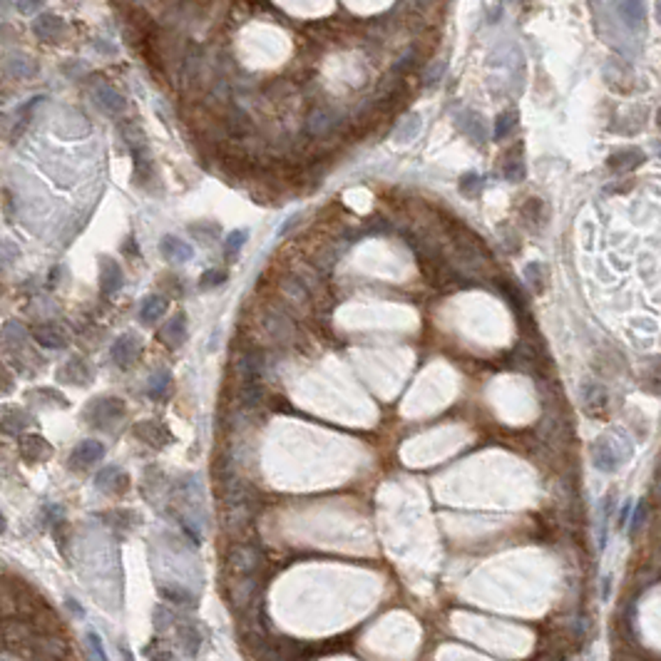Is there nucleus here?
<instances>
[{
	"label": "nucleus",
	"mask_w": 661,
	"mask_h": 661,
	"mask_svg": "<svg viewBox=\"0 0 661 661\" xmlns=\"http://www.w3.org/2000/svg\"><path fill=\"white\" fill-rule=\"evenodd\" d=\"M276 294H279L281 308H286L289 314L298 311V314H306L314 306V294L308 291V286L301 281V276L296 271H289L286 276H281L276 281Z\"/></svg>",
	"instance_id": "obj_1"
},
{
	"label": "nucleus",
	"mask_w": 661,
	"mask_h": 661,
	"mask_svg": "<svg viewBox=\"0 0 661 661\" xmlns=\"http://www.w3.org/2000/svg\"><path fill=\"white\" fill-rule=\"evenodd\" d=\"M264 565V554L257 545L241 540L231 545L227 552V570L229 575H257Z\"/></svg>",
	"instance_id": "obj_2"
},
{
	"label": "nucleus",
	"mask_w": 661,
	"mask_h": 661,
	"mask_svg": "<svg viewBox=\"0 0 661 661\" xmlns=\"http://www.w3.org/2000/svg\"><path fill=\"white\" fill-rule=\"evenodd\" d=\"M261 330L271 343H289L294 338V321L291 314L281 306H264Z\"/></svg>",
	"instance_id": "obj_3"
},
{
	"label": "nucleus",
	"mask_w": 661,
	"mask_h": 661,
	"mask_svg": "<svg viewBox=\"0 0 661 661\" xmlns=\"http://www.w3.org/2000/svg\"><path fill=\"white\" fill-rule=\"evenodd\" d=\"M0 73L6 75V77H13V80H33V77L40 75V65L28 52L10 50L0 60Z\"/></svg>",
	"instance_id": "obj_4"
},
{
	"label": "nucleus",
	"mask_w": 661,
	"mask_h": 661,
	"mask_svg": "<svg viewBox=\"0 0 661 661\" xmlns=\"http://www.w3.org/2000/svg\"><path fill=\"white\" fill-rule=\"evenodd\" d=\"M125 413V403L120 398H97L85 411V418L95 427H109L114 420H120Z\"/></svg>",
	"instance_id": "obj_5"
},
{
	"label": "nucleus",
	"mask_w": 661,
	"mask_h": 661,
	"mask_svg": "<svg viewBox=\"0 0 661 661\" xmlns=\"http://www.w3.org/2000/svg\"><path fill=\"white\" fill-rule=\"evenodd\" d=\"M30 28H33V35L38 38V40L57 43L65 35L68 25H65L63 17L55 15V13H40V15L33 17V25H30Z\"/></svg>",
	"instance_id": "obj_6"
},
{
	"label": "nucleus",
	"mask_w": 661,
	"mask_h": 661,
	"mask_svg": "<svg viewBox=\"0 0 661 661\" xmlns=\"http://www.w3.org/2000/svg\"><path fill=\"white\" fill-rule=\"evenodd\" d=\"M92 95H95L97 105H100L107 114H122L127 109V100L114 90L112 85H107V82H95Z\"/></svg>",
	"instance_id": "obj_7"
},
{
	"label": "nucleus",
	"mask_w": 661,
	"mask_h": 661,
	"mask_svg": "<svg viewBox=\"0 0 661 661\" xmlns=\"http://www.w3.org/2000/svg\"><path fill=\"white\" fill-rule=\"evenodd\" d=\"M105 455V445L97 440H82L73 453H70V465L73 468H90L95 462H100Z\"/></svg>",
	"instance_id": "obj_8"
},
{
	"label": "nucleus",
	"mask_w": 661,
	"mask_h": 661,
	"mask_svg": "<svg viewBox=\"0 0 661 661\" xmlns=\"http://www.w3.org/2000/svg\"><path fill=\"white\" fill-rule=\"evenodd\" d=\"M139 356V341L132 333H125V336H120L117 341H114L112 346V360L120 368H130L135 360H137Z\"/></svg>",
	"instance_id": "obj_9"
},
{
	"label": "nucleus",
	"mask_w": 661,
	"mask_h": 661,
	"mask_svg": "<svg viewBox=\"0 0 661 661\" xmlns=\"http://www.w3.org/2000/svg\"><path fill=\"white\" fill-rule=\"evenodd\" d=\"M135 435H137L139 440H144V443H149L152 448H165L167 443H172V433L167 430L162 423L157 420H144V423H137V427H135Z\"/></svg>",
	"instance_id": "obj_10"
},
{
	"label": "nucleus",
	"mask_w": 661,
	"mask_h": 661,
	"mask_svg": "<svg viewBox=\"0 0 661 661\" xmlns=\"http://www.w3.org/2000/svg\"><path fill=\"white\" fill-rule=\"evenodd\" d=\"M100 264H102V266H100V286H102V294L105 296H114V294L122 289V281H125L122 268L117 266L114 259H107V257H102Z\"/></svg>",
	"instance_id": "obj_11"
},
{
	"label": "nucleus",
	"mask_w": 661,
	"mask_h": 661,
	"mask_svg": "<svg viewBox=\"0 0 661 661\" xmlns=\"http://www.w3.org/2000/svg\"><path fill=\"white\" fill-rule=\"evenodd\" d=\"M646 162V154L641 152V149L637 147H627V149H619V152H614L607 160V165H609V169L614 172H632L637 169V167H641Z\"/></svg>",
	"instance_id": "obj_12"
},
{
	"label": "nucleus",
	"mask_w": 661,
	"mask_h": 661,
	"mask_svg": "<svg viewBox=\"0 0 661 661\" xmlns=\"http://www.w3.org/2000/svg\"><path fill=\"white\" fill-rule=\"evenodd\" d=\"M20 453L28 462H43L52 455V448L40 435H23L20 438Z\"/></svg>",
	"instance_id": "obj_13"
},
{
	"label": "nucleus",
	"mask_w": 661,
	"mask_h": 661,
	"mask_svg": "<svg viewBox=\"0 0 661 661\" xmlns=\"http://www.w3.org/2000/svg\"><path fill=\"white\" fill-rule=\"evenodd\" d=\"M261 365H264V358L259 351H246V354H241L239 360H236V365H234L236 376H239V383L259 381V376H261Z\"/></svg>",
	"instance_id": "obj_14"
},
{
	"label": "nucleus",
	"mask_w": 661,
	"mask_h": 661,
	"mask_svg": "<svg viewBox=\"0 0 661 661\" xmlns=\"http://www.w3.org/2000/svg\"><path fill=\"white\" fill-rule=\"evenodd\" d=\"M95 483H97V487H100V490L117 495V492H125V490H127L130 480H127V475L122 473L120 468H112V465H109V468H105V470H100V473H97Z\"/></svg>",
	"instance_id": "obj_15"
},
{
	"label": "nucleus",
	"mask_w": 661,
	"mask_h": 661,
	"mask_svg": "<svg viewBox=\"0 0 661 661\" xmlns=\"http://www.w3.org/2000/svg\"><path fill=\"white\" fill-rule=\"evenodd\" d=\"M184 338H187V316H184V314L172 316V319L167 321L165 326H162L160 341L174 348V346H182Z\"/></svg>",
	"instance_id": "obj_16"
},
{
	"label": "nucleus",
	"mask_w": 661,
	"mask_h": 661,
	"mask_svg": "<svg viewBox=\"0 0 661 661\" xmlns=\"http://www.w3.org/2000/svg\"><path fill=\"white\" fill-rule=\"evenodd\" d=\"M162 249V257L167 259V261L172 264H187L189 259L194 257V249L189 244H184L182 239H177V236H165L160 244Z\"/></svg>",
	"instance_id": "obj_17"
},
{
	"label": "nucleus",
	"mask_w": 661,
	"mask_h": 661,
	"mask_svg": "<svg viewBox=\"0 0 661 661\" xmlns=\"http://www.w3.org/2000/svg\"><path fill=\"white\" fill-rule=\"evenodd\" d=\"M619 13L629 30H641V25L646 20L644 0H619Z\"/></svg>",
	"instance_id": "obj_18"
},
{
	"label": "nucleus",
	"mask_w": 661,
	"mask_h": 661,
	"mask_svg": "<svg viewBox=\"0 0 661 661\" xmlns=\"http://www.w3.org/2000/svg\"><path fill=\"white\" fill-rule=\"evenodd\" d=\"M33 338L40 343V346H45V348H65V346H68V336H65V330H60L55 324L38 326V328L33 330Z\"/></svg>",
	"instance_id": "obj_19"
},
{
	"label": "nucleus",
	"mask_w": 661,
	"mask_h": 661,
	"mask_svg": "<svg viewBox=\"0 0 661 661\" xmlns=\"http://www.w3.org/2000/svg\"><path fill=\"white\" fill-rule=\"evenodd\" d=\"M236 400L244 411H254L257 405H261L264 400V386L259 381H244L239 383V393H236Z\"/></svg>",
	"instance_id": "obj_20"
},
{
	"label": "nucleus",
	"mask_w": 661,
	"mask_h": 661,
	"mask_svg": "<svg viewBox=\"0 0 661 661\" xmlns=\"http://www.w3.org/2000/svg\"><path fill=\"white\" fill-rule=\"evenodd\" d=\"M167 311V298L160 296V294H152V296H147L142 301V306H139V319L144 321V324H157V321L165 316Z\"/></svg>",
	"instance_id": "obj_21"
},
{
	"label": "nucleus",
	"mask_w": 661,
	"mask_h": 661,
	"mask_svg": "<svg viewBox=\"0 0 661 661\" xmlns=\"http://www.w3.org/2000/svg\"><path fill=\"white\" fill-rule=\"evenodd\" d=\"M592 460H594V465H597L599 470L614 473V470H616V462H619V457H616L614 448H611V445L607 443V440H599V443L592 448Z\"/></svg>",
	"instance_id": "obj_22"
},
{
	"label": "nucleus",
	"mask_w": 661,
	"mask_h": 661,
	"mask_svg": "<svg viewBox=\"0 0 661 661\" xmlns=\"http://www.w3.org/2000/svg\"><path fill=\"white\" fill-rule=\"evenodd\" d=\"M57 378H63V381L68 383H75V386H80V383H87L92 378L90 368H87V363L82 358H73L68 365H65L63 371L57 373Z\"/></svg>",
	"instance_id": "obj_23"
},
{
	"label": "nucleus",
	"mask_w": 661,
	"mask_h": 661,
	"mask_svg": "<svg viewBox=\"0 0 661 661\" xmlns=\"http://www.w3.org/2000/svg\"><path fill=\"white\" fill-rule=\"evenodd\" d=\"M584 405H587V413L592 418H605L607 416V393H605V388L589 386L587 393H584Z\"/></svg>",
	"instance_id": "obj_24"
},
{
	"label": "nucleus",
	"mask_w": 661,
	"mask_h": 661,
	"mask_svg": "<svg viewBox=\"0 0 661 661\" xmlns=\"http://www.w3.org/2000/svg\"><path fill=\"white\" fill-rule=\"evenodd\" d=\"M306 127L311 135L321 137V135H326V132H330L333 127H336V114L328 112V109H319V112H314L311 117H308Z\"/></svg>",
	"instance_id": "obj_25"
},
{
	"label": "nucleus",
	"mask_w": 661,
	"mask_h": 661,
	"mask_svg": "<svg viewBox=\"0 0 661 661\" xmlns=\"http://www.w3.org/2000/svg\"><path fill=\"white\" fill-rule=\"evenodd\" d=\"M169 390H172V376L167 371L157 373V376L149 381V398L154 400H167L169 398Z\"/></svg>",
	"instance_id": "obj_26"
},
{
	"label": "nucleus",
	"mask_w": 661,
	"mask_h": 661,
	"mask_svg": "<svg viewBox=\"0 0 661 661\" xmlns=\"http://www.w3.org/2000/svg\"><path fill=\"white\" fill-rule=\"evenodd\" d=\"M33 423V418L28 416V413H8L3 420H0V430L3 433H10V435H20V430H23L25 425H30Z\"/></svg>",
	"instance_id": "obj_27"
},
{
	"label": "nucleus",
	"mask_w": 661,
	"mask_h": 661,
	"mask_svg": "<svg viewBox=\"0 0 661 661\" xmlns=\"http://www.w3.org/2000/svg\"><path fill=\"white\" fill-rule=\"evenodd\" d=\"M177 634H179V639L184 641V649L189 646V654H197V649H199V644H202V634H199V629L194 627L192 621H184V624H179V629H177Z\"/></svg>",
	"instance_id": "obj_28"
},
{
	"label": "nucleus",
	"mask_w": 661,
	"mask_h": 661,
	"mask_svg": "<svg viewBox=\"0 0 661 661\" xmlns=\"http://www.w3.org/2000/svg\"><path fill=\"white\" fill-rule=\"evenodd\" d=\"M462 130H465V135H470L475 142H483L485 139V122L480 114H475V112L462 114Z\"/></svg>",
	"instance_id": "obj_29"
},
{
	"label": "nucleus",
	"mask_w": 661,
	"mask_h": 661,
	"mask_svg": "<svg viewBox=\"0 0 661 661\" xmlns=\"http://www.w3.org/2000/svg\"><path fill=\"white\" fill-rule=\"evenodd\" d=\"M418 132H420V117H418V114H411V117L395 130V139H398V142H411Z\"/></svg>",
	"instance_id": "obj_30"
},
{
	"label": "nucleus",
	"mask_w": 661,
	"mask_h": 661,
	"mask_svg": "<svg viewBox=\"0 0 661 661\" xmlns=\"http://www.w3.org/2000/svg\"><path fill=\"white\" fill-rule=\"evenodd\" d=\"M517 125V112H502L495 122V139H505Z\"/></svg>",
	"instance_id": "obj_31"
},
{
	"label": "nucleus",
	"mask_w": 661,
	"mask_h": 661,
	"mask_svg": "<svg viewBox=\"0 0 661 661\" xmlns=\"http://www.w3.org/2000/svg\"><path fill=\"white\" fill-rule=\"evenodd\" d=\"M246 239H249L246 229H234V231H229V234H227V241H224V251H227L229 257H234L236 251H239L241 246L246 244Z\"/></svg>",
	"instance_id": "obj_32"
},
{
	"label": "nucleus",
	"mask_w": 661,
	"mask_h": 661,
	"mask_svg": "<svg viewBox=\"0 0 661 661\" xmlns=\"http://www.w3.org/2000/svg\"><path fill=\"white\" fill-rule=\"evenodd\" d=\"M502 174H505V179H510V182H519V179H524V174H527V169H524V162L519 160V157L508 160V162H505V167H502Z\"/></svg>",
	"instance_id": "obj_33"
},
{
	"label": "nucleus",
	"mask_w": 661,
	"mask_h": 661,
	"mask_svg": "<svg viewBox=\"0 0 661 661\" xmlns=\"http://www.w3.org/2000/svg\"><path fill=\"white\" fill-rule=\"evenodd\" d=\"M160 592L167 602H172V605H189V602H194L192 594L184 592V589H177V587H162Z\"/></svg>",
	"instance_id": "obj_34"
},
{
	"label": "nucleus",
	"mask_w": 661,
	"mask_h": 661,
	"mask_svg": "<svg viewBox=\"0 0 661 661\" xmlns=\"http://www.w3.org/2000/svg\"><path fill=\"white\" fill-rule=\"evenodd\" d=\"M227 279H229L227 271H222V268H209L206 274H202L199 284L204 286V289H214V286H222Z\"/></svg>",
	"instance_id": "obj_35"
},
{
	"label": "nucleus",
	"mask_w": 661,
	"mask_h": 661,
	"mask_svg": "<svg viewBox=\"0 0 661 661\" xmlns=\"http://www.w3.org/2000/svg\"><path fill=\"white\" fill-rule=\"evenodd\" d=\"M480 187H483V179H480L475 172H470V174H465V177L460 179V192L468 194V197H478Z\"/></svg>",
	"instance_id": "obj_36"
},
{
	"label": "nucleus",
	"mask_w": 661,
	"mask_h": 661,
	"mask_svg": "<svg viewBox=\"0 0 661 661\" xmlns=\"http://www.w3.org/2000/svg\"><path fill=\"white\" fill-rule=\"evenodd\" d=\"M445 70H448V60H438V63H433L430 68H427V75H425V85L433 87L440 82V77L445 75Z\"/></svg>",
	"instance_id": "obj_37"
},
{
	"label": "nucleus",
	"mask_w": 661,
	"mask_h": 661,
	"mask_svg": "<svg viewBox=\"0 0 661 661\" xmlns=\"http://www.w3.org/2000/svg\"><path fill=\"white\" fill-rule=\"evenodd\" d=\"M542 268H545L542 264H530V266H527V271H524V279L530 281V284L535 286L537 291L545 289V276H542Z\"/></svg>",
	"instance_id": "obj_38"
},
{
	"label": "nucleus",
	"mask_w": 661,
	"mask_h": 661,
	"mask_svg": "<svg viewBox=\"0 0 661 661\" xmlns=\"http://www.w3.org/2000/svg\"><path fill=\"white\" fill-rule=\"evenodd\" d=\"M43 3H45V0H15L17 10L23 13V15H35V13L40 10Z\"/></svg>",
	"instance_id": "obj_39"
},
{
	"label": "nucleus",
	"mask_w": 661,
	"mask_h": 661,
	"mask_svg": "<svg viewBox=\"0 0 661 661\" xmlns=\"http://www.w3.org/2000/svg\"><path fill=\"white\" fill-rule=\"evenodd\" d=\"M87 641H90L92 656H95V659H105V651H102V641H100V637H97L95 632H90V634H87Z\"/></svg>",
	"instance_id": "obj_40"
},
{
	"label": "nucleus",
	"mask_w": 661,
	"mask_h": 661,
	"mask_svg": "<svg viewBox=\"0 0 661 661\" xmlns=\"http://www.w3.org/2000/svg\"><path fill=\"white\" fill-rule=\"evenodd\" d=\"M540 199H530L527 204H524V209H522V214L524 217H530L532 222H540Z\"/></svg>",
	"instance_id": "obj_41"
},
{
	"label": "nucleus",
	"mask_w": 661,
	"mask_h": 661,
	"mask_svg": "<svg viewBox=\"0 0 661 661\" xmlns=\"http://www.w3.org/2000/svg\"><path fill=\"white\" fill-rule=\"evenodd\" d=\"M646 519V502H639V510L637 515H634V519L629 524H632V532H637L639 527H641V522Z\"/></svg>",
	"instance_id": "obj_42"
},
{
	"label": "nucleus",
	"mask_w": 661,
	"mask_h": 661,
	"mask_svg": "<svg viewBox=\"0 0 661 661\" xmlns=\"http://www.w3.org/2000/svg\"><path fill=\"white\" fill-rule=\"evenodd\" d=\"M298 222H301V217H298V214H296V217H291L289 222H284V227H281L279 236H286V234H289V231H294V227H296Z\"/></svg>",
	"instance_id": "obj_43"
},
{
	"label": "nucleus",
	"mask_w": 661,
	"mask_h": 661,
	"mask_svg": "<svg viewBox=\"0 0 661 661\" xmlns=\"http://www.w3.org/2000/svg\"><path fill=\"white\" fill-rule=\"evenodd\" d=\"M629 512H632V505H624V510H621V515H619V524L624 527V524H629Z\"/></svg>",
	"instance_id": "obj_44"
},
{
	"label": "nucleus",
	"mask_w": 661,
	"mask_h": 661,
	"mask_svg": "<svg viewBox=\"0 0 661 661\" xmlns=\"http://www.w3.org/2000/svg\"><path fill=\"white\" fill-rule=\"evenodd\" d=\"M10 100V90L6 85H0V105H6Z\"/></svg>",
	"instance_id": "obj_45"
},
{
	"label": "nucleus",
	"mask_w": 661,
	"mask_h": 661,
	"mask_svg": "<svg viewBox=\"0 0 661 661\" xmlns=\"http://www.w3.org/2000/svg\"><path fill=\"white\" fill-rule=\"evenodd\" d=\"M0 532H6V517H3V512H0Z\"/></svg>",
	"instance_id": "obj_46"
}]
</instances>
